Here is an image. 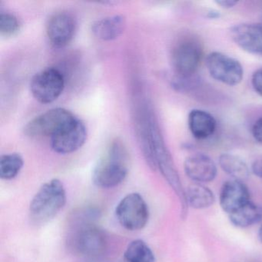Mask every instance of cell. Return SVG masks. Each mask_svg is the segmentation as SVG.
Wrapping results in <instances>:
<instances>
[{"mask_svg":"<svg viewBox=\"0 0 262 262\" xmlns=\"http://www.w3.org/2000/svg\"><path fill=\"white\" fill-rule=\"evenodd\" d=\"M128 153L119 139L113 141L93 172V182L102 188L120 185L128 174Z\"/></svg>","mask_w":262,"mask_h":262,"instance_id":"obj_1","label":"cell"},{"mask_svg":"<svg viewBox=\"0 0 262 262\" xmlns=\"http://www.w3.org/2000/svg\"><path fill=\"white\" fill-rule=\"evenodd\" d=\"M67 202L63 184L52 179L41 186L30 206V219L36 224H44L56 217Z\"/></svg>","mask_w":262,"mask_h":262,"instance_id":"obj_2","label":"cell"},{"mask_svg":"<svg viewBox=\"0 0 262 262\" xmlns=\"http://www.w3.org/2000/svg\"><path fill=\"white\" fill-rule=\"evenodd\" d=\"M202 58L203 47L199 39L188 36L179 39L171 52V62L178 78L186 79L195 74Z\"/></svg>","mask_w":262,"mask_h":262,"instance_id":"obj_3","label":"cell"},{"mask_svg":"<svg viewBox=\"0 0 262 262\" xmlns=\"http://www.w3.org/2000/svg\"><path fill=\"white\" fill-rule=\"evenodd\" d=\"M76 118L66 108H52L28 122L24 133L30 137L52 138Z\"/></svg>","mask_w":262,"mask_h":262,"instance_id":"obj_4","label":"cell"},{"mask_svg":"<svg viewBox=\"0 0 262 262\" xmlns=\"http://www.w3.org/2000/svg\"><path fill=\"white\" fill-rule=\"evenodd\" d=\"M116 217L120 225L128 231L145 228L149 217L148 205L139 193H130L118 204Z\"/></svg>","mask_w":262,"mask_h":262,"instance_id":"obj_5","label":"cell"},{"mask_svg":"<svg viewBox=\"0 0 262 262\" xmlns=\"http://www.w3.org/2000/svg\"><path fill=\"white\" fill-rule=\"evenodd\" d=\"M65 88L63 74L56 68L45 69L36 73L31 80L33 97L43 104L52 103L60 96Z\"/></svg>","mask_w":262,"mask_h":262,"instance_id":"obj_6","label":"cell"},{"mask_svg":"<svg viewBox=\"0 0 262 262\" xmlns=\"http://www.w3.org/2000/svg\"><path fill=\"white\" fill-rule=\"evenodd\" d=\"M205 64L211 77L225 85L234 86L243 79L242 64L228 55L213 52L207 56Z\"/></svg>","mask_w":262,"mask_h":262,"instance_id":"obj_7","label":"cell"},{"mask_svg":"<svg viewBox=\"0 0 262 262\" xmlns=\"http://www.w3.org/2000/svg\"><path fill=\"white\" fill-rule=\"evenodd\" d=\"M73 249L82 255L96 258L102 255L108 246L106 234L94 225L76 228L71 238Z\"/></svg>","mask_w":262,"mask_h":262,"instance_id":"obj_8","label":"cell"},{"mask_svg":"<svg viewBox=\"0 0 262 262\" xmlns=\"http://www.w3.org/2000/svg\"><path fill=\"white\" fill-rule=\"evenodd\" d=\"M87 139L85 123L76 118L51 138L52 148L59 154H70L79 149Z\"/></svg>","mask_w":262,"mask_h":262,"instance_id":"obj_9","label":"cell"},{"mask_svg":"<svg viewBox=\"0 0 262 262\" xmlns=\"http://www.w3.org/2000/svg\"><path fill=\"white\" fill-rule=\"evenodd\" d=\"M76 21L67 12L55 13L50 16L47 25V33L51 43L61 48L71 42L76 32Z\"/></svg>","mask_w":262,"mask_h":262,"instance_id":"obj_10","label":"cell"},{"mask_svg":"<svg viewBox=\"0 0 262 262\" xmlns=\"http://www.w3.org/2000/svg\"><path fill=\"white\" fill-rule=\"evenodd\" d=\"M231 39L244 51L262 54V24H237L230 30Z\"/></svg>","mask_w":262,"mask_h":262,"instance_id":"obj_11","label":"cell"},{"mask_svg":"<svg viewBox=\"0 0 262 262\" xmlns=\"http://www.w3.org/2000/svg\"><path fill=\"white\" fill-rule=\"evenodd\" d=\"M250 200L248 187L242 181H227L222 185L219 196L221 208L230 214L246 205Z\"/></svg>","mask_w":262,"mask_h":262,"instance_id":"obj_12","label":"cell"},{"mask_svg":"<svg viewBox=\"0 0 262 262\" xmlns=\"http://www.w3.org/2000/svg\"><path fill=\"white\" fill-rule=\"evenodd\" d=\"M184 169L186 176L196 183L212 182L217 176V166L214 161L202 153L187 158Z\"/></svg>","mask_w":262,"mask_h":262,"instance_id":"obj_13","label":"cell"},{"mask_svg":"<svg viewBox=\"0 0 262 262\" xmlns=\"http://www.w3.org/2000/svg\"><path fill=\"white\" fill-rule=\"evenodd\" d=\"M188 128L192 136L199 140L211 137L216 129V120L212 115L201 110H193L188 118Z\"/></svg>","mask_w":262,"mask_h":262,"instance_id":"obj_14","label":"cell"},{"mask_svg":"<svg viewBox=\"0 0 262 262\" xmlns=\"http://www.w3.org/2000/svg\"><path fill=\"white\" fill-rule=\"evenodd\" d=\"M125 19L120 15L108 16L96 21L92 26V31L98 39L104 41L117 39L125 29Z\"/></svg>","mask_w":262,"mask_h":262,"instance_id":"obj_15","label":"cell"},{"mask_svg":"<svg viewBox=\"0 0 262 262\" xmlns=\"http://www.w3.org/2000/svg\"><path fill=\"white\" fill-rule=\"evenodd\" d=\"M230 222L237 228H248L258 223L262 219V208L249 202L234 212L228 214Z\"/></svg>","mask_w":262,"mask_h":262,"instance_id":"obj_16","label":"cell"},{"mask_svg":"<svg viewBox=\"0 0 262 262\" xmlns=\"http://www.w3.org/2000/svg\"><path fill=\"white\" fill-rule=\"evenodd\" d=\"M185 198L188 206L194 209L209 208L215 201L212 191L201 183L189 185L185 190Z\"/></svg>","mask_w":262,"mask_h":262,"instance_id":"obj_17","label":"cell"},{"mask_svg":"<svg viewBox=\"0 0 262 262\" xmlns=\"http://www.w3.org/2000/svg\"><path fill=\"white\" fill-rule=\"evenodd\" d=\"M219 162L221 168L234 180L243 182L249 176L248 165L241 158L234 155L228 153L221 155Z\"/></svg>","mask_w":262,"mask_h":262,"instance_id":"obj_18","label":"cell"},{"mask_svg":"<svg viewBox=\"0 0 262 262\" xmlns=\"http://www.w3.org/2000/svg\"><path fill=\"white\" fill-rule=\"evenodd\" d=\"M126 262H156V257L148 245L141 239L133 241L125 250Z\"/></svg>","mask_w":262,"mask_h":262,"instance_id":"obj_19","label":"cell"},{"mask_svg":"<svg viewBox=\"0 0 262 262\" xmlns=\"http://www.w3.org/2000/svg\"><path fill=\"white\" fill-rule=\"evenodd\" d=\"M24 159L18 153L3 155L0 157V178L11 180L20 172L24 167Z\"/></svg>","mask_w":262,"mask_h":262,"instance_id":"obj_20","label":"cell"},{"mask_svg":"<svg viewBox=\"0 0 262 262\" xmlns=\"http://www.w3.org/2000/svg\"><path fill=\"white\" fill-rule=\"evenodd\" d=\"M20 24L15 15L10 13L0 14V33L4 37H11L19 32Z\"/></svg>","mask_w":262,"mask_h":262,"instance_id":"obj_21","label":"cell"},{"mask_svg":"<svg viewBox=\"0 0 262 262\" xmlns=\"http://www.w3.org/2000/svg\"><path fill=\"white\" fill-rule=\"evenodd\" d=\"M251 84L254 91L262 97V68L258 69L253 73Z\"/></svg>","mask_w":262,"mask_h":262,"instance_id":"obj_22","label":"cell"},{"mask_svg":"<svg viewBox=\"0 0 262 262\" xmlns=\"http://www.w3.org/2000/svg\"><path fill=\"white\" fill-rule=\"evenodd\" d=\"M252 135L255 140L262 143V117L254 122L252 127Z\"/></svg>","mask_w":262,"mask_h":262,"instance_id":"obj_23","label":"cell"},{"mask_svg":"<svg viewBox=\"0 0 262 262\" xmlns=\"http://www.w3.org/2000/svg\"><path fill=\"white\" fill-rule=\"evenodd\" d=\"M251 170L257 177L262 179V156L254 161L251 165Z\"/></svg>","mask_w":262,"mask_h":262,"instance_id":"obj_24","label":"cell"},{"mask_svg":"<svg viewBox=\"0 0 262 262\" xmlns=\"http://www.w3.org/2000/svg\"><path fill=\"white\" fill-rule=\"evenodd\" d=\"M215 4L223 9H231L237 4V1L234 0H217Z\"/></svg>","mask_w":262,"mask_h":262,"instance_id":"obj_25","label":"cell"},{"mask_svg":"<svg viewBox=\"0 0 262 262\" xmlns=\"http://www.w3.org/2000/svg\"><path fill=\"white\" fill-rule=\"evenodd\" d=\"M258 238L260 240V242L262 243V225L260 226V228H259L258 231Z\"/></svg>","mask_w":262,"mask_h":262,"instance_id":"obj_26","label":"cell"},{"mask_svg":"<svg viewBox=\"0 0 262 262\" xmlns=\"http://www.w3.org/2000/svg\"><path fill=\"white\" fill-rule=\"evenodd\" d=\"M86 262H105V261H102V260H96V259L93 258V259H92V260H88V261H86Z\"/></svg>","mask_w":262,"mask_h":262,"instance_id":"obj_27","label":"cell"},{"mask_svg":"<svg viewBox=\"0 0 262 262\" xmlns=\"http://www.w3.org/2000/svg\"><path fill=\"white\" fill-rule=\"evenodd\" d=\"M125 262H126V261H125Z\"/></svg>","mask_w":262,"mask_h":262,"instance_id":"obj_28","label":"cell"}]
</instances>
